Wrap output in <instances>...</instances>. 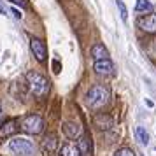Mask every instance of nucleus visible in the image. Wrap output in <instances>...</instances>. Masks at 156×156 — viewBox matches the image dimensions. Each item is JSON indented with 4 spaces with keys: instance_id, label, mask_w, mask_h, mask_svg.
Here are the masks:
<instances>
[{
    "instance_id": "10",
    "label": "nucleus",
    "mask_w": 156,
    "mask_h": 156,
    "mask_svg": "<svg viewBox=\"0 0 156 156\" xmlns=\"http://www.w3.org/2000/svg\"><path fill=\"white\" fill-rule=\"evenodd\" d=\"M93 121H95V126H98L100 130H109V128L114 125V123H112V118H111L109 114H104V112L97 114Z\"/></svg>"
},
{
    "instance_id": "4",
    "label": "nucleus",
    "mask_w": 156,
    "mask_h": 156,
    "mask_svg": "<svg viewBox=\"0 0 156 156\" xmlns=\"http://www.w3.org/2000/svg\"><path fill=\"white\" fill-rule=\"evenodd\" d=\"M9 149H11L16 156H30L34 153V144H32L28 139L14 137L12 140H9Z\"/></svg>"
},
{
    "instance_id": "5",
    "label": "nucleus",
    "mask_w": 156,
    "mask_h": 156,
    "mask_svg": "<svg viewBox=\"0 0 156 156\" xmlns=\"http://www.w3.org/2000/svg\"><path fill=\"white\" fill-rule=\"evenodd\" d=\"M137 27L146 34H156V14H144L137 20Z\"/></svg>"
},
{
    "instance_id": "6",
    "label": "nucleus",
    "mask_w": 156,
    "mask_h": 156,
    "mask_svg": "<svg viewBox=\"0 0 156 156\" xmlns=\"http://www.w3.org/2000/svg\"><path fill=\"white\" fill-rule=\"evenodd\" d=\"M30 49L34 53V56L37 58V62H44L46 56H48V49H46V46L41 39H35V37H32L30 39Z\"/></svg>"
},
{
    "instance_id": "3",
    "label": "nucleus",
    "mask_w": 156,
    "mask_h": 156,
    "mask_svg": "<svg viewBox=\"0 0 156 156\" xmlns=\"http://www.w3.org/2000/svg\"><path fill=\"white\" fill-rule=\"evenodd\" d=\"M25 133L30 135H37L44 130V119L39 114H28L21 119V126H20Z\"/></svg>"
},
{
    "instance_id": "2",
    "label": "nucleus",
    "mask_w": 156,
    "mask_h": 156,
    "mask_svg": "<svg viewBox=\"0 0 156 156\" xmlns=\"http://www.w3.org/2000/svg\"><path fill=\"white\" fill-rule=\"evenodd\" d=\"M25 77H27L30 91L34 93L37 98H42V97L48 95V91H49V81L44 77V76H41L35 70H30V72H27Z\"/></svg>"
},
{
    "instance_id": "21",
    "label": "nucleus",
    "mask_w": 156,
    "mask_h": 156,
    "mask_svg": "<svg viewBox=\"0 0 156 156\" xmlns=\"http://www.w3.org/2000/svg\"><path fill=\"white\" fill-rule=\"evenodd\" d=\"M11 12H12V16H14L16 20H21V12H20V11H18V9H11Z\"/></svg>"
},
{
    "instance_id": "8",
    "label": "nucleus",
    "mask_w": 156,
    "mask_h": 156,
    "mask_svg": "<svg viewBox=\"0 0 156 156\" xmlns=\"http://www.w3.org/2000/svg\"><path fill=\"white\" fill-rule=\"evenodd\" d=\"M41 147H42L44 154H53L58 147V139L55 133H46L42 139V144H41Z\"/></svg>"
},
{
    "instance_id": "22",
    "label": "nucleus",
    "mask_w": 156,
    "mask_h": 156,
    "mask_svg": "<svg viewBox=\"0 0 156 156\" xmlns=\"http://www.w3.org/2000/svg\"><path fill=\"white\" fill-rule=\"evenodd\" d=\"M0 12H2V14H5V12H7V11H5V7H2V5H0Z\"/></svg>"
},
{
    "instance_id": "20",
    "label": "nucleus",
    "mask_w": 156,
    "mask_h": 156,
    "mask_svg": "<svg viewBox=\"0 0 156 156\" xmlns=\"http://www.w3.org/2000/svg\"><path fill=\"white\" fill-rule=\"evenodd\" d=\"M9 2H12L16 5H21V7H27V0H9Z\"/></svg>"
},
{
    "instance_id": "7",
    "label": "nucleus",
    "mask_w": 156,
    "mask_h": 156,
    "mask_svg": "<svg viewBox=\"0 0 156 156\" xmlns=\"http://www.w3.org/2000/svg\"><path fill=\"white\" fill-rule=\"evenodd\" d=\"M95 72L98 76H112L114 74V63L109 60V58H104V60H95V65H93Z\"/></svg>"
},
{
    "instance_id": "14",
    "label": "nucleus",
    "mask_w": 156,
    "mask_h": 156,
    "mask_svg": "<svg viewBox=\"0 0 156 156\" xmlns=\"http://www.w3.org/2000/svg\"><path fill=\"white\" fill-rule=\"evenodd\" d=\"M135 11H137V12H151V11H153V5H151L149 0H137Z\"/></svg>"
},
{
    "instance_id": "15",
    "label": "nucleus",
    "mask_w": 156,
    "mask_h": 156,
    "mask_svg": "<svg viewBox=\"0 0 156 156\" xmlns=\"http://www.w3.org/2000/svg\"><path fill=\"white\" fill-rule=\"evenodd\" d=\"M135 135H137V139H139V142H140L142 146H147L149 144V133L142 126L135 128Z\"/></svg>"
},
{
    "instance_id": "19",
    "label": "nucleus",
    "mask_w": 156,
    "mask_h": 156,
    "mask_svg": "<svg viewBox=\"0 0 156 156\" xmlns=\"http://www.w3.org/2000/svg\"><path fill=\"white\" fill-rule=\"evenodd\" d=\"M53 72H55V74H60V72H62V65H60L58 60H53Z\"/></svg>"
},
{
    "instance_id": "13",
    "label": "nucleus",
    "mask_w": 156,
    "mask_h": 156,
    "mask_svg": "<svg viewBox=\"0 0 156 156\" xmlns=\"http://www.w3.org/2000/svg\"><path fill=\"white\" fill-rule=\"evenodd\" d=\"M18 123H16L14 119H11V121H7L4 126L0 128V137H9L11 133H14L16 130H18V126H16Z\"/></svg>"
},
{
    "instance_id": "23",
    "label": "nucleus",
    "mask_w": 156,
    "mask_h": 156,
    "mask_svg": "<svg viewBox=\"0 0 156 156\" xmlns=\"http://www.w3.org/2000/svg\"><path fill=\"white\" fill-rule=\"evenodd\" d=\"M0 118H2V111H0Z\"/></svg>"
},
{
    "instance_id": "16",
    "label": "nucleus",
    "mask_w": 156,
    "mask_h": 156,
    "mask_svg": "<svg viewBox=\"0 0 156 156\" xmlns=\"http://www.w3.org/2000/svg\"><path fill=\"white\" fill-rule=\"evenodd\" d=\"M77 146H79V149H81V153L86 156L88 153H90V137H88V135H81Z\"/></svg>"
},
{
    "instance_id": "9",
    "label": "nucleus",
    "mask_w": 156,
    "mask_h": 156,
    "mask_svg": "<svg viewBox=\"0 0 156 156\" xmlns=\"http://www.w3.org/2000/svg\"><path fill=\"white\" fill-rule=\"evenodd\" d=\"M63 132H65V135H67L69 139H79L81 133H83V128H81V125L76 123V121H65L63 123Z\"/></svg>"
},
{
    "instance_id": "12",
    "label": "nucleus",
    "mask_w": 156,
    "mask_h": 156,
    "mask_svg": "<svg viewBox=\"0 0 156 156\" xmlns=\"http://www.w3.org/2000/svg\"><path fill=\"white\" fill-rule=\"evenodd\" d=\"M91 56L95 58V60H104V58H109V51H107V48L104 44L98 42L91 48Z\"/></svg>"
},
{
    "instance_id": "11",
    "label": "nucleus",
    "mask_w": 156,
    "mask_h": 156,
    "mask_svg": "<svg viewBox=\"0 0 156 156\" xmlns=\"http://www.w3.org/2000/svg\"><path fill=\"white\" fill-rule=\"evenodd\" d=\"M60 156H84L81 153V149H79L77 144H72V142H67L62 146L60 149Z\"/></svg>"
},
{
    "instance_id": "17",
    "label": "nucleus",
    "mask_w": 156,
    "mask_h": 156,
    "mask_svg": "<svg viewBox=\"0 0 156 156\" xmlns=\"http://www.w3.org/2000/svg\"><path fill=\"white\" fill-rule=\"evenodd\" d=\"M116 5L119 9V16L123 21H128V11H126V5H125V2L123 0H116Z\"/></svg>"
},
{
    "instance_id": "1",
    "label": "nucleus",
    "mask_w": 156,
    "mask_h": 156,
    "mask_svg": "<svg viewBox=\"0 0 156 156\" xmlns=\"http://www.w3.org/2000/svg\"><path fill=\"white\" fill-rule=\"evenodd\" d=\"M111 98V91L105 84H95L90 88V91L86 93V105L93 109V111H98L102 107L107 105V102Z\"/></svg>"
},
{
    "instance_id": "18",
    "label": "nucleus",
    "mask_w": 156,
    "mask_h": 156,
    "mask_svg": "<svg viewBox=\"0 0 156 156\" xmlns=\"http://www.w3.org/2000/svg\"><path fill=\"white\" fill-rule=\"evenodd\" d=\"M114 156H135V153L132 151V149H128V147H121V149L116 151Z\"/></svg>"
}]
</instances>
